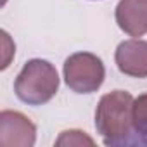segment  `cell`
<instances>
[{
	"mask_svg": "<svg viewBox=\"0 0 147 147\" xmlns=\"http://www.w3.org/2000/svg\"><path fill=\"white\" fill-rule=\"evenodd\" d=\"M94 145V138H90L85 131L80 130H66L55 140V145Z\"/></svg>",
	"mask_w": 147,
	"mask_h": 147,
	"instance_id": "cell-8",
	"label": "cell"
},
{
	"mask_svg": "<svg viewBox=\"0 0 147 147\" xmlns=\"http://www.w3.org/2000/svg\"><path fill=\"white\" fill-rule=\"evenodd\" d=\"M106 78L102 61L90 52H76L64 62V82L76 94H92L100 88Z\"/></svg>",
	"mask_w": 147,
	"mask_h": 147,
	"instance_id": "cell-3",
	"label": "cell"
},
{
	"mask_svg": "<svg viewBox=\"0 0 147 147\" xmlns=\"http://www.w3.org/2000/svg\"><path fill=\"white\" fill-rule=\"evenodd\" d=\"M116 23L130 36L147 33V0H119L116 5Z\"/></svg>",
	"mask_w": 147,
	"mask_h": 147,
	"instance_id": "cell-6",
	"label": "cell"
},
{
	"mask_svg": "<svg viewBox=\"0 0 147 147\" xmlns=\"http://www.w3.org/2000/svg\"><path fill=\"white\" fill-rule=\"evenodd\" d=\"M36 140V126L18 111L0 113V145L31 147Z\"/></svg>",
	"mask_w": 147,
	"mask_h": 147,
	"instance_id": "cell-4",
	"label": "cell"
},
{
	"mask_svg": "<svg viewBox=\"0 0 147 147\" xmlns=\"http://www.w3.org/2000/svg\"><path fill=\"white\" fill-rule=\"evenodd\" d=\"M133 97L125 90H114L100 97L95 109V128L106 145L133 144Z\"/></svg>",
	"mask_w": 147,
	"mask_h": 147,
	"instance_id": "cell-1",
	"label": "cell"
},
{
	"mask_svg": "<svg viewBox=\"0 0 147 147\" xmlns=\"http://www.w3.org/2000/svg\"><path fill=\"white\" fill-rule=\"evenodd\" d=\"M59 88L57 69L43 59L28 61L16 78L14 92L24 104L42 106L47 104Z\"/></svg>",
	"mask_w": 147,
	"mask_h": 147,
	"instance_id": "cell-2",
	"label": "cell"
},
{
	"mask_svg": "<svg viewBox=\"0 0 147 147\" xmlns=\"http://www.w3.org/2000/svg\"><path fill=\"white\" fill-rule=\"evenodd\" d=\"M133 130L137 137H142L140 144H147V94L133 99Z\"/></svg>",
	"mask_w": 147,
	"mask_h": 147,
	"instance_id": "cell-7",
	"label": "cell"
},
{
	"mask_svg": "<svg viewBox=\"0 0 147 147\" xmlns=\"http://www.w3.org/2000/svg\"><path fill=\"white\" fill-rule=\"evenodd\" d=\"M114 61L118 69L131 78H147V42L126 40L116 49Z\"/></svg>",
	"mask_w": 147,
	"mask_h": 147,
	"instance_id": "cell-5",
	"label": "cell"
}]
</instances>
